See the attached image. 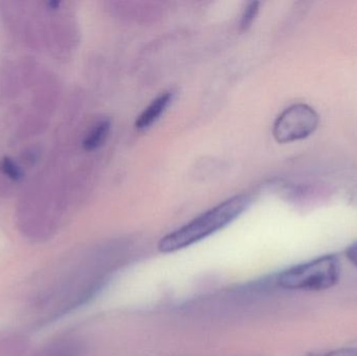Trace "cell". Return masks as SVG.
I'll return each instance as SVG.
<instances>
[{
	"label": "cell",
	"mask_w": 357,
	"mask_h": 356,
	"mask_svg": "<svg viewBox=\"0 0 357 356\" xmlns=\"http://www.w3.org/2000/svg\"><path fill=\"white\" fill-rule=\"evenodd\" d=\"M251 203L252 196L248 194H236L224 201L165 235L159 242V250L162 253L177 252L205 240L241 217Z\"/></svg>",
	"instance_id": "1"
},
{
	"label": "cell",
	"mask_w": 357,
	"mask_h": 356,
	"mask_svg": "<svg viewBox=\"0 0 357 356\" xmlns=\"http://www.w3.org/2000/svg\"><path fill=\"white\" fill-rule=\"evenodd\" d=\"M340 277L339 257L329 254L289 268L274 278L276 286L283 290L320 292L335 286Z\"/></svg>",
	"instance_id": "2"
},
{
	"label": "cell",
	"mask_w": 357,
	"mask_h": 356,
	"mask_svg": "<svg viewBox=\"0 0 357 356\" xmlns=\"http://www.w3.org/2000/svg\"><path fill=\"white\" fill-rule=\"evenodd\" d=\"M319 113L310 105L298 102L280 113L273 125V136L279 144L306 139L318 129Z\"/></svg>",
	"instance_id": "3"
},
{
	"label": "cell",
	"mask_w": 357,
	"mask_h": 356,
	"mask_svg": "<svg viewBox=\"0 0 357 356\" xmlns=\"http://www.w3.org/2000/svg\"><path fill=\"white\" fill-rule=\"evenodd\" d=\"M174 94L172 92H165L158 98H155L138 117L136 121V127L140 131L149 129L152 127L161 115L165 112L169 105L173 102Z\"/></svg>",
	"instance_id": "4"
},
{
	"label": "cell",
	"mask_w": 357,
	"mask_h": 356,
	"mask_svg": "<svg viewBox=\"0 0 357 356\" xmlns=\"http://www.w3.org/2000/svg\"><path fill=\"white\" fill-rule=\"evenodd\" d=\"M84 347L73 339L56 341L44 347L36 356H83Z\"/></svg>",
	"instance_id": "5"
},
{
	"label": "cell",
	"mask_w": 357,
	"mask_h": 356,
	"mask_svg": "<svg viewBox=\"0 0 357 356\" xmlns=\"http://www.w3.org/2000/svg\"><path fill=\"white\" fill-rule=\"evenodd\" d=\"M111 123L109 119H102L94 125L93 129L88 134L83 142L86 150H98L106 142L110 133Z\"/></svg>",
	"instance_id": "6"
},
{
	"label": "cell",
	"mask_w": 357,
	"mask_h": 356,
	"mask_svg": "<svg viewBox=\"0 0 357 356\" xmlns=\"http://www.w3.org/2000/svg\"><path fill=\"white\" fill-rule=\"evenodd\" d=\"M258 10H259V2H251L249 6L245 8V12L241 15V29H248L251 26L253 21L257 16Z\"/></svg>",
	"instance_id": "7"
},
{
	"label": "cell",
	"mask_w": 357,
	"mask_h": 356,
	"mask_svg": "<svg viewBox=\"0 0 357 356\" xmlns=\"http://www.w3.org/2000/svg\"><path fill=\"white\" fill-rule=\"evenodd\" d=\"M0 169L4 175L8 176L10 179L18 181L22 177V173H21L20 169L17 167L15 164L14 161L10 158H4L3 160L0 162Z\"/></svg>",
	"instance_id": "8"
},
{
	"label": "cell",
	"mask_w": 357,
	"mask_h": 356,
	"mask_svg": "<svg viewBox=\"0 0 357 356\" xmlns=\"http://www.w3.org/2000/svg\"><path fill=\"white\" fill-rule=\"evenodd\" d=\"M305 356H357V347H344L326 353H310Z\"/></svg>",
	"instance_id": "9"
},
{
	"label": "cell",
	"mask_w": 357,
	"mask_h": 356,
	"mask_svg": "<svg viewBox=\"0 0 357 356\" xmlns=\"http://www.w3.org/2000/svg\"><path fill=\"white\" fill-rule=\"evenodd\" d=\"M346 257L348 261L357 268V242L350 245L347 249H346Z\"/></svg>",
	"instance_id": "10"
},
{
	"label": "cell",
	"mask_w": 357,
	"mask_h": 356,
	"mask_svg": "<svg viewBox=\"0 0 357 356\" xmlns=\"http://www.w3.org/2000/svg\"><path fill=\"white\" fill-rule=\"evenodd\" d=\"M354 200L357 201V190L356 192H354Z\"/></svg>",
	"instance_id": "11"
}]
</instances>
